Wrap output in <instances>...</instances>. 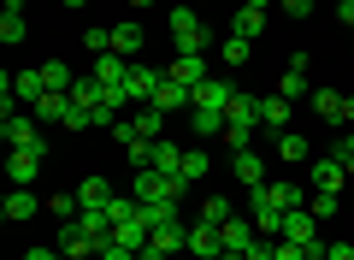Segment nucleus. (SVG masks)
Segmentation results:
<instances>
[{"label": "nucleus", "instance_id": "nucleus-43", "mask_svg": "<svg viewBox=\"0 0 354 260\" xmlns=\"http://www.w3.org/2000/svg\"><path fill=\"white\" fill-rule=\"evenodd\" d=\"M283 12H290V18H307V12H313V0H283Z\"/></svg>", "mask_w": 354, "mask_h": 260}, {"label": "nucleus", "instance_id": "nucleus-26", "mask_svg": "<svg viewBox=\"0 0 354 260\" xmlns=\"http://www.w3.org/2000/svg\"><path fill=\"white\" fill-rule=\"evenodd\" d=\"M278 154H283L290 166H307V160H313V148H307L301 130H278Z\"/></svg>", "mask_w": 354, "mask_h": 260}, {"label": "nucleus", "instance_id": "nucleus-29", "mask_svg": "<svg viewBox=\"0 0 354 260\" xmlns=\"http://www.w3.org/2000/svg\"><path fill=\"white\" fill-rule=\"evenodd\" d=\"M313 112L325 124H342V95H337V89H313Z\"/></svg>", "mask_w": 354, "mask_h": 260}, {"label": "nucleus", "instance_id": "nucleus-41", "mask_svg": "<svg viewBox=\"0 0 354 260\" xmlns=\"http://www.w3.org/2000/svg\"><path fill=\"white\" fill-rule=\"evenodd\" d=\"M136 260H171V254H165L160 243H142V248H136Z\"/></svg>", "mask_w": 354, "mask_h": 260}, {"label": "nucleus", "instance_id": "nucleus-3", "mask_svg": "<svg viewBox=\"0 0 354 260\" xmlns=\"http://www.w3.org/2000/svg\"><path fill=\"white\" fill-rule=\"evenodd\" d=\"M0 130H6V148H41V154H48L36 112H6V119H0Z\"/></svg>", "mask_w": 354, "mask_h": 260}, {"label": "nucleus", "instance_id": "nucleus-39", "mask_svg": "<svg viewBox=\"0 0 354 260\" xmlns=\"http://www.w3.org/2000/svg\"><path fill=\"white\" fill-rule=\"evenodd\" d=\"M330 154H337V160L348 166V177H354V130H337V148H330Z\"/></svg>", "mask_w": 354, "mask_h": 260}, {"label": "nucleus", "instance_id": "nucleus-18", "mask_svg": "<svg viewBox=\"0 0 354 260\" xmlns=\"http://www.w3.org/2000/svg\"><path fill=\"white\" fill-rule=\"evenodd\" d=\"M148 243H160L165 254H189V225L183 219H171V225H153V236Z\"/></svg>", "mask_w": 354, "mask_h": 260}, {"label": "nucleus", "instance_id": "nucleus-32", "mask_svg": "<svg viewBox=\"0 0 354 260\" xmlns=\"http://www.w3.org/2000/svg\"><path fill=\"white\" fill-rule=\"evenodd\" d=\"M218 53H225V65H248V36H225Z\"/></svg>", "mask_w": 354, "mask_h": 260}, {"label": "nucleus", "instance_id": "nucleus-12", "mask_svg": "<svg viewBox=\"0 0 354 260\" xmlns=\"http://www.w3.org/2000/svg\"><path fill=\"white\" fill-rule=\"evenodd\" d=\"M30 112H36L41 124H65V119H71V89H48V95H41Z\"/></svg>", "mask_w": 354, "mask_h": 260}, {"label": "nucleus", "instance_id": "nucleus-5", "mask_svg": "<svg viewBox=\"0 0 354 260\" xmlns=\"http://www.w3.org/2000/svg\"><path fill=\"white\" fill-rule=\"evenodd\" d=\"M41 160H48L41 148H6V177H12L18 189H30L41 177Z\"/></svg>", "mask_w": 354, "mask_h": 260}, {"label": "nucleus", "instance_id": "nucleus-13", "mask_svg": "<svg viewBox=\"0 0 354 260\" xmlns=\"http://www.w3.org/2000/svg\"><path fill=\"white\" fill-rule=\"evenodd\" d=\"M230 177H236V184H248V189H260V184H266V160H260L254 148L230 154Z\"/></svg>", "mask_w": 354, "mask_h": 260}, {"label": "nucleus", "instance_id": "nucleus-1", "mask_svg": "<svg viewBox=\"0 0 354 260\" xmlns=\"http://www.w3.org/2000/svg\"><path fill=\"white\" fill-rule=\"evenodd\" d=\"M165 30H171V48H177V53H207L201 6H171V12H165Z\"/></svg>", "mask_w": 354, "mask_h": 260}, {"label": "nucleus", "instance_id": "nucleus-34", "mask_svg": "<svg viewBox=\"0 0 354 260\" xmlns=\"http://www.w3.org/2000/svg\"><path fill=\"white\" fill-rule=\"evenodd\" d=\"M230 213H236V207H230L225 196H207V201H201V219H207V225H225Z\"/></svg>", "mask_w": 354, "mask_h": 260}, {"label": "nucleus", "instance_id": "nucleus-23", "mask_svg": "<svg viewBox=\"0 0 354 260\" xmlns=\"http://www.w3.org/2000/svg\"><path fill=\"white\" fill-rule=\"evenodd\" d=\"M165 119H171V112H160V107H142V112H130L136 137H148V142H160V137H165Z\"/></svg>", "mask_w": 354, "mask_h": 260}, {"label": "nucleus", "instance_id": "nucleus-28", "mask_svg": "<svg viewBox=\"0 0 354 260\" xmlns=\"http://www.w3.org/2000/svg\"><path fill=\"white\" fill-rule=\"evenodd\" d=\"M142 213H148L153 225H171V219H183V207H177V196H153V201H142Z\"/></svg>", "mask_w": 354, "mask_h": 260}, {"label": "nucleus", "instance_id": "nucleus-30", "mask_svg": "<svg viewBox=\"0 0 354 260\" xmlns=\"http://www.w3.org/2000/svg\"><path fill=\"white\" fill-rule=\"evenodd\" d=\"M207 172H213L207 148H183V172H177V177H183V184H195V177H207Z\"/></svg>", "mask_w": 354, "mask_h": 260}, {"label": "nucleus", "instance_id": "nucleus-4", "mask_svg": "<svg viewBox=\"0 0 354 260\" xmlns=\"http://www.w3.org/2000/svg\"><path fill=\"white\" fill-rule=\"evenodd\" d=\"M342 177H348V166H342L337 154L307 160V189H330V196H342Z\"/></svg>", "mask_w": 354, "mask_h": 260}, {"label": "nucleus", "instance_id": "nucleus-35", "mask_svg": "<svg viewBox=\"0 0 354 260\" xmlns=\"http://www.w3.org/2000/svg\"><path fill=\"white\" fill-rule=\"evenodd\" d=\"M83 48H88V53H113V30H106V24L83 30Z\"/></svg>", "mask_w": 354, "mask_h": 260}, {"label": "nucleus", "instance_id": "nucleus-2", "mask_svg": "<svg viewBox=\"0 0 354 260\" xmlns=\"http://www.w3.org/2000/svg\"><path fill=\"white\" fill-rule=\"evenodd\" d=\"M248 201H260V207H278V213H290V207H307V184H295V177H266L260 189H248Z\"/></svg>", "mask_w": 354, "mask_h": 260}, {"label": "nucleus", "instance_id": "nucleus-46", "mask_svg": "<svg viewBox=\"0 0 354 260\" xmlns=\"http://www.w3.org/2000/svg\"><path fill=\"white\" fill-rule=\"evenodd\" d=\"M242 6H254V12H266V6H272V0H242Z\"/></svg>", "mask_w": 354, "mask_h": 260}, {"label": "nucleus", "instance_id": "nucleus-16", "mask_svg": "<svg viewBox=\"0 0 354 260\" xmlns=\"http://www.w3.org/2000/svg\"><path fill=\"white\" fill-rule=\"evenodd\" d=\"M189 130H195V137H225V107H201V101H195V107H189Z\"/></svg>", "mask_w": 354, "mask_h": 260}, {"label": "nucleus", "instance_id": "nucleus-25", "mask_svg": "<svg viewBox=\"0 0 354 260\" xmlns=\"http://www.w3.org/2000/svg\"><path fill=\"white\" fill-rule=\"evenodd\" d=\"M307 213H313L319 225H330L342 213V196H330V189H307Z\"/></svg>", "mask_w": 354, "mask_h": 260}, {"label": "nucleus", "instance_id": "nucleus-42", "mask_svg": "<svg viewBox=\"0 0 354 260\" xmlns=\"http://www.w3.org/2000/svg\"><path fill=\"white\" fill-rule=\"evenodd\" d=\"M325 260H354V243H330V248H325Z\"/></svg>", "mask_w": 354, "mask_h": 260}, {"label": "nucleus", "instance_id": "nucleus-17", "mask_svg": "<svg viewBox=\"0 0 354 260\" xmlns=\"http://www.w3.org/2000/svg\"><path fill=\"white\" fill-rule=\"evenodd\" d=\"M130 65H136V60H124V53H95V77H101L106 89H124Z\"/></svg>", "mask_w": 354, "mask_h": 260}, {"label": "nucleus", "instance_id": "nucleus-10", "mask_svg": "<svg viewBox=\"0 0 354 260\" xmlns=\"http://www.w3.org/2000/svg\"><path fill=\"white\" fill-rule=\"evenodd\" d=\"M218 236H225V254H248V248H254V236H260V231H254V219L230 213V219L218 225Z\"/></svg>", "mask_w": 354, "mask_h": 260}, {"label": "nucleus", "instance_id": "nucleus-9", "mask_svg": "<svg viewBox=\"0 0 354 260\" xmlns=\"http://www.w3.org/2000/svg\"><path fill=\"white\" fill-rule=\"evenodd\" d=\"M130 196H136V201H153V196H183V184L148 166V172H136V177H130Z\"/></svg>", "mask_w": 354, "mask_h": 260}, {"label": "nucleus", "instance_id": "nucleus-14", "mask_svg": "<svg viewBox=\"0 0 354 260\" xmlns=\"http://www.w3.org/2000/svg\"><path fill=\"white\" fill-rule=\"evenodd\" d=\"M142 48H148V30H142L136 18H124V24H113V53H124V60H136Z\"/></svg>", "mask_w": 354, "mask_h": 260}, {"label": "nucleus", "instance_id": "nucleus-27", "mask_svg": "<svg viewBox=\"0 0 354 260\" xmlns=\"http://www.w3.org/2000/svg\"><path fill=\"white\" fill-rule=\"evenodd\" d=\"M77 201H83V207H113V184H106V177H83V184H77Z\"/></svg>", "mask_w": 354, "mask_h": 260}, {"label": "nucleus", "instance_id": "nucleus-19", "mask_svg": "<svg viewBox=\"0 0 354 260\" xmlns=\"http://www.w3.org/2000/svg\"><path fill=\"white\" fill-rule=\"evenodd\" d=\"M153 107H160V112H189V107H195V95H189L183 83H171V77H165V83L153 89Z\"/></svg>", "mask_w": 354, "mask_h": 260}, {"label": "nucleus", "instance_id": "nucleus-38", "mask_svg": "<svg viewBox=\"0 0 354 260\" xmlns=\"http://www.w3.org/2000/svg\"><path fill=\"white\" fill-rule=\"evenodd\" d=\"M124 154H130V166H136V172H148V166H153V142H148V137H142V142H130Z\"/></svg>", "mask_w": 354, "mask_h": 260}, {"label": "nucleus", "instance_id": "nucleus-40", "mask_svg": "<svg viewBox=\"0 0 354 260\" xmlns=\"http://www.w3.org/2000/svg\"><path fill=\"white\" fill-rule=\"evenodd\" d=\"M95 260H136V248H124V243L113 236V243H101V254H95Z\"/></svg>", "mask_w": 354, "mask_h": 260}, {"label": "nucleus", "instance_id": "nucleus-36", "mask_svg": "<svg viewBox=\"0 0 354 260\" xmlns=\"http://www.w3.org/2000/svg\"><path fill=\"white\" fill-rule=\"evenodd\" d=\"M260 24H266V12H254V6H242V12H236V36H260Z\"/></svg>", "mask_w": 354, "mask_h": 260}, {"label": "nucleus", "instance_id": "nucleus-31", "mask_svg": "<svg viewBox=\"0 0 354 260\" xmlns=\"http://www.w3.org/2000/svg\"><path fill=\"white\" fill-rule=\"evenodd\" d=\"M24 36H30V30H24V12H0V42H12V48H18Z\"/></svg>", "mask_w": 354, "mask_h": 260}, {"label": "nucleus", "instance_id": "nucleus-44", "mask_svg": "<svg viewBox=\"0 0 354 260\" xmlns=\"http://www.w3.org/2000/svg\"><path fill=\"white\" fill-rule=\"evenodd\" d=\"M342 124H354V95H342ZM337 124V130H342Z\"/></svg>", "mask_w": 354, "mask_h": 260}, {"label": "nucleus", "instance_id": "nucleus-24", "mask_svg": "<svg viewBox=\"0 0 354 260\" xmlns=\"http://www.w3.org/2000/svg\"><path fill=\"white\" fill-rule=\"evenodd\" d=\"M195 101H201V107H230V101H236V83H225V77H207V83L195 89Z\"/></svg>", "mask_w": 354, "mask_h": 260}, {"label": "nucleus", "instance_id": "nucleus-15", "mask_svg": "<svg viewBox=\"0 0 354 260\" xmlns=\"http://www.w3.org/2000/svg\"><path fill=\"white\" fill-rule=\"evenodd\" d=\"M283 236H290V243H319V219H313V213H307V207H290V213H283Z\"/></svg>", "mask_w": 354, "mask_h": 260}, {"label": "nucleus", "instance_id": "nucleus-7", "mask_svg": "<svg viewBox=\"0 0 354 260\" xmlns=\"http://www.w3.org/2000/svg\"><path fill=\"white\" fill-rule=\"evenodd\" d=\"M59 254H65V260H95V254H101V243H95L77 219H65V225H59Z\"/></svg>", "mask_w": 354, "mask_h": 260}, {"label": "nucleus", "instance_id": "nucleus-21", "mask_svg": "<svg viewBox=\"0 0 354 260\" xmlns=\"http://www.w3.org/2000/svg\"><path fill=\"white\" fill-rule=\"evenodd\" d=\"M260 124L266 130H295L290 124V101L283 95H260Z\"/></svg>", "mask_w": 354, "mask_h": 260}, {"label": "nucleus", "instance_id": "nucleus-47", "mask_svg": "<svg viewBox=\"0 0 354 260\" xmlns=\"http://www.w3.org/2000/svg\"><path fill=\"white\" fill-rule=\"evenodd\" d=\"M130 6H136V12H148V6H153V0H130Z\"/></svg>", "mask_w": 354, "mask_h": 260}, {"label": "nucleus", "instance_id": "nucleus-8", "mask_svg": "<svg viewBox=\"0 0 354 260\" xmlns=\"http://www.w3.org/2000/svg\"><path fill=\"white\" fill-rule=\"evenodd\" d=\"M165 83V71H153V65H130V77H124V101H142V107H153V89Z\"/></svg>", "mask_w": 354, "mask_h": 260}, {"label": "nucleus", "instance_id": "nucleus-37", "mask_svg": "<svg viewBox=\"0 0 354 260\" xmlns=\"http://www.w3.org/2000/svg\"><path fill=\"white\" fill-rule=\"evenodd\" d=\"M278 95H283V101L307 95V71H283V77H278Z\"/></svg>", "mask_w": 354, "mask_h": 260}, {"label": "nucleus", "instance_id": "nucleus-6", "mask_svg": "<svg viewBox=\"0 0 354 260\" xmlns=\"http://www.w3.org/2000/svg\"><path fill=\"white\" fill-rule=\"evenodd\" d=\"M165 77H171V83H183L195 95V89L207 83V53H171V65H165Z\"/></svg>", "mask_w": 354, "mask_h": 260}, {"label": "nucleus", "instance_id": "nucleus-11", "mask_svg": "<svg viewBox=\"0 0 354 260\" xmlns=\"http://www.w3.org/2000/svg\"><path fill=\"white\" fill-rule=\"evenodd\" d=\"M0 213H6V219H12V225H24V219H36V213H41V196H36V189H6V201H0Z\"/></svg>", "mask_w": 354, "mask_h": 260}, {"label": "nucleus", "instance_id": "nucleus-33", "mask_svg": "<svg viewBox=\"0 0 354 260\" xmlns=\"http://www.w3.org/2000/svg\"><path fill=\"white\" fill-rule=\"evenodd\" d=\"M41 77H48V89H71V83H77L65 60H48V65H41Z\"/></svg>", "mask_w": 354, "mask_h": 260}, {"label": "nucleus", "instance_id": "nucleus-20", "mask_svg": "<svg viewBox=\"0 0 354 260\" xmlns=\"http://www.w3.org/2000/svg\"><path fill=\"white\" fill-rule=\"evenodd\" d=\"M189 254H225V236H218V225H207V219L189 225Z\"/></svg>", "mask_w": 354, "mask_h": 260}, {"label": "nucleus", "instance_id": "nucleus-22", "mask_svg": "<svg viewBox=\"0 0 354 260\" xmlns=\"http://www.w3.org/2000/svg\"><path fill=\"white\" fill-rule=\"evenodd\" d=\"M153 172H165V177H177V172H183V148H177V142H153ZM177 184H183V177H177ZM183 189H189V184H183Z\"/></svg>", "mask_w": 354, "mask_h": 260}, {"label": "nucleus", "instance_id": "nucleus-48", "mask_svg": "<svg viewBox=\"0 0 354 260\" xmlns=\"http://www.w3.org/2000/svg\"><path fill=\"white\" fill-rule=\"evenodd\" d=\"M65 6H88V0H65Z\"/></svg>", "mask_w": 354, "mask_h": 260}, {"label": "nucleus", "instance_id": "nucleus-45", "mask_svg": "<svg viewBox=\"0 0 354 260\" xmlns=\"http://www.w3.org/2000/svg\"><path fill=\"white\" fill-rule=\"evenodd\" d=\"M342 24H354V0H342Z\"/></svg>", "mask_w": 354, "mask_h": 260}]
</instances>
